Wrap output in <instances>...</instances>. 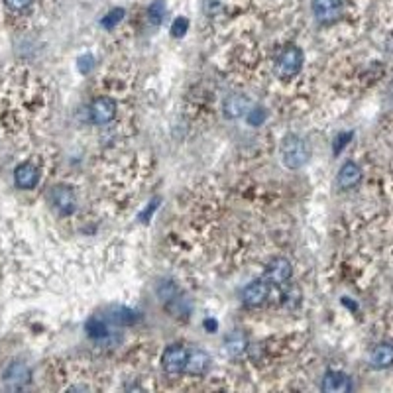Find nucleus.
Here are the masks:
<instances>
[{"mask_svg": "<svg viewBox=\"0 0 393 393\" xmlns=\"http://www.w3.org/2000/svg\"><path fill=\"white\" fill-rule=\"evenodd\" d=\"M321 387L325 393H348L352 390V380L344 371L330 370L325 373V380H323Z\"/></svg>", "mask_w": 393, "mask_h": 393, "instance_id": "6e6552de", "label": "nucleus"}, {"mask_svg": "<svg viewBox=\"0 0 393 393\" xmlns=\"http://www.w3.org/2000/svg\"><path fill=\"white\" fill-rule=\"evenodd\" d=\"M370 366L376 370H385L393 366V344L382 342L378 346H373L370 352Z\"/></svg>", "mask_w": 393, "mask_h": 393, "instance_id": "f8f14e48", "label": "nucleus"}, {"mask_svg": "<svg viewBox=\"0 0 393 393\" xmlns=\"http://www.w3.org/2000/svg\"><path fill=\"white\" fill-rule=\"evenodd\" d=\"M282 160H284L285 167L289 169H299L309 162V148L303 138L299 136H285L282 142Z\"/></svg>", "mask_w": 393, "mask_h": 393, "instance_id": "f03ea898", "label": "nucleus"}, {"mask_svg": "<svg viewBox=\"0 0 393 393\" xmlns=\"http://www.w3.org/2000/svg\"><path fill=\"white\" fill-rule=\"evenodd\" d=\"M187 350L181 346V344H174V346H169V348L165 350L164 356H162V366H164V370L167 373H181V371H185V364H187Z\"/></svg>", "mask_w": 393, "mask_h": 393, "instance_id": "39448f33", "label": "nucleus"}, {"mask_svg": "<svg viewBox=\"0 0 393 393\" xmlns=\"http://www.w3.org/2000/svg\"><path fill=\"white\" fill-rule=\"evenodd\" d=\"M303 63H305V55L301 52V47L287 45L275 59V75L284 81H289L303 69Z\"/></svg>", "mask_w": 393, "mask_h": 393, "instance_id": "f257e3e1", "label": "nucleus"}, {"mask_svg": "<svg viewBox=\"0 0 393 393\" xmlns=\"http://www.w3.org/2000/svg\"><path fill=\"white\" fill-rule=\"evenodd\" d=\"M14 183L20 189H33L40 183V169L33 164H20L14 169Z\"/></svg>", "mask_w": 393, "mask_h": 393, "instance_id": "1a4fd4ad", "label": "nucleus"}, {"mask_svg": "<svg viewBox=\"0 0 393 393\" xmlns=\"http://www.w3.org/2000/svg\"><path fill=\"white\" fill-rule=\"evenodd\" d=\"M165 12H167V6H165L164 0H155V2H152V6H150V10H148V14H150V22L155 24V26L162 24Z\"/></svg>", "mask_w": 393, "mask_h": 393, "instance_id": "f3484780", "label": "nucleus"}, {"mask_svg": "<svg viewBox=\"0 0 393 393\" xmlns=\"http://www.w3.org/2000/svg\"><path fill=\"white\" fill-rule=\"evenodd\" d=\"M52 205H54L55 210L59 215H71L75 210L77 205L75 191L71 187L66 185L54 187V191H52Z\"/></svg>", "mask_w": 393, "mask_h": 393, "instance_id": "423d86ee", "label": "nucleus"}, {"mask_svg": "<svg viewBox=\"0 0 393 393\" xmlns=\"http://www.w3.org/2000/svg\"><path fill=\"white\" fill-rule=\"evenodd\" d=\"M263 116H265V114H263L262 109L250 110V112H248V122H250L252 126H258V124L263 121Z\"/></svg>", "mask_w": 393, "mask_h": 393, "instance_id": "4be33fe9", "label": "nucleus"}, {"mask_svg": "<svg viewBox=\"0 0 393 393\" xmlns=\"http://www.w3.org/2000/svg\"><path fill=\"white\" fill-rule=\"evenodd\" d=\"M116 100L110 97H98L91 105V121L95 124H109L116 116Z\"/></svg>", "mask_w": 393, "mask_h": 393, "instance_id": "20e7f679", "label": "nucleus"}, {"mask_svg": "<svg viewBox=\"0 0 393 393\" xmlns=\"http://www.w3.org/2000/svg\"><path fill=\"white\" fill-rule=\"evenodd\" d=\"M362 179V169L360 165H356L354 162H346L340 167L339 171V185L342 189H352L360 183Z\"/></svg>", "mask_w": 393, "mask_h": 393, "instance_id": "2eb2a0df", "label": "nucleus"}, {"mask_svg": "<svg viewBox=\"0 0 393 393\" xmlns=\"http://www.w3.org/2000/svg\"><path fill=\"white\" fill-rule=\"evenodd\" d=\"M352 138V132H348V134H342L339 140H337V146H334V152L339 153V150H342L346 144H348V140Z\"/></svg>", "mask_w": 393, "mask_h": 393, "instance_id": "5701e85b", "label": "nucleus"}, {"mask_svg": "<svg viewBox=\"0 0 393 393\" xmlns=\"http://www.w3.org/2000/svg\"><path fill=\"white\" fill-rule=\"evenodd\" d=\"M270 297V284L265 279H258L244 289V303L248 307H260Z\"/></svg>", "mask_w": 393, "mask_h": 393, "instance_id": "9d476101", "label": "nucleus"}, {"mask_svg": "<svg viewBox=\"0 0 393 393\" xmlns=\"http://www.w3.org/2000/svg\"><path fill=\"white\" fill-rule=\"evenodd\" d=\"M2 380H4L6 385H10V387H22V385L30 382V368L26 364H22V362H14V364H10L4 370Z\"/></svg>", "mask_w": 393, "mask_h": 393, "instance_id": "9b49d317", "label": "nucleus"}, {"mask_svg": "<svg viewBox=\"0 0 393 393\" xmlns=\"http://www.w3.org/2000/svg\"><path fill=\"white\" fill-rule=\"evenodd\" d=\"M248 107H250V98L248 97H244V95H230L229 98H224L222 110H224L226 118L234 121V118H240Z\"/></svg>", "mask_w": 393, "mask_h": 393, "instance_id": "4468645a", "label": "nucleus"}, {"mask_svg": "<svg viewBox=\"0 0 393 393\" xmlns=\"http://www.w3.org/2000/svg\"><path fill=\"white\" fill-rule=\"evenodd\" d=\"M112 321H114L116 325H132V323L136 321V313L130 311V309H126V307H121V309L114 311Z\"/></svg>", "mask_w": 393, "mask_h": 393, "instance_id": "a211bd4d", "label": "nucleus"}, {"mask_svg": "<svg viewBox=\"0 0 393 393\" xmlns=\"http://www.w3.org/2000/svg\"><path fill=\"white\" fill-rule=\"evenodd\" d=\"M210 368V356L203 350H195L187 356L185 371L189 376H203Z\"/></svg>", "mask_w": 393, "mask_h": 393, "instance_id": "ddd939ff", "label": "nucleus"}, {"mask_svg": "<svg viewBox=\"0 0 393 393\" xmlns=\"http://www.w3.org/2000/svg\"><path fill=\"white\" fill-rule=\"evenodd\" d=\"M187 28H189V20L183 18V16H179V18H175V22L171 24V33H174L175 38H183Z\"/></svg>", "mask_w": 393, "mask_h": 393, "instance_id": "aec40b11", "label": "nucleus"}, {"mask_svg": "<svg viewBox=\"0 0 393 393\" xmlns=\"http://www.w3.org/2000/svg\"><path fill=\"white\" fill-rule=\"evenodd\" d=\"M87 334L91 339H102L107 337V323L98 317H93L87 323Z\"/></svg>", "mask_w": 393, "mask_h": 393, "instance_id": "dca6fc26", "label": "nucleus"}, {"mask_svg": "<svg viewBox=\"0 0 393 393\" xmlns=\"http://www.w3.org/2000/svg\"><path fill=\"white\" fill-rule=\"evenodd\" d=\"M263 279L270 285H282L291 279V262L285 258H275L270 262Z\"/></svg>", "mask_w": 393, "mask_h": 393, "instance_id": "0eeeda50", "label": "nucleus"}, {"mask_svg": "<svg viewBox=\"0 0 393 393\" xmlns=\"http://www.w3.org/2000/svg\"><path fill=\"white\" fill-rule=\"evenodd\" d=\"M33 0H4L6 8H10L12 12H24L32 6Z\"/></svg>", "mask_w": 393, "mask_h": 393, "instance_id": "412c9836", "label": "nucleus"}, {"mask_svg": "<svg viewBox=\"0 0 393 393\" xmlns=\"http://www.w3.org/2000/svg\"><path fill=\"white\" fill-rule=\"evenodd\" d=\"M122 18H124V10L122 8H114V10H110L105 18H102V26L107 28V30H112V28H116V24L122 22Z\"/></svg>", "mask_w": 393, "mask_h": 393, "instance_id": "6ab92c4d", "label": "nucleus"}, {"mask_svg": "<svg viewBox=\"0 0 393 393\" xmlns=\"http://www.w3.org/2000/svg\"><path fill=\"white\" fill-rule=\"evenodd\" d=\"M344 10L342 0H313V14L321 24H334Z\"/></svg>", "mask_w": 393, "mask_h": 393, "instance_id": "7ed1b4c3", "label": "nucleus"}]
</instances>
